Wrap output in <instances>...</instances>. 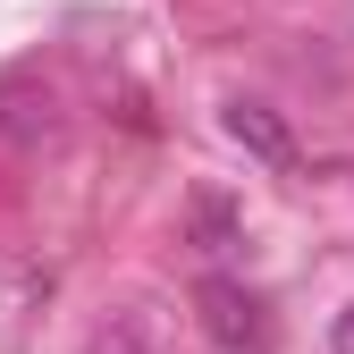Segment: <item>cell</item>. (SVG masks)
Here are the masks:
<instances>
[{
  "instance_id": "1",
  "label": "cell",
  "mask_w": 354,
  "mask_h": 354,
  "mask_svg": "<svg viewBox=\"0 0 354 354\" xmlns=\"http://www.w3.org/2000/svg\"><path fill=\"white\" fill-rule=\"evenodd\" d=\"M194 313H203V329H211L219 354H270V321H261V304L236 279H203L194 287Z\"/></svg>"
},
{
  "instance_id": "3",
  "label": "cell",
  "mask_w": 354,
  "mask_h": 354,
  "mask_svg": "<svg viewBox=\"0 0 354 354\" xmlns=\"http://www.w3.org/2000/svg\"><path fill=\"white\" fill-rule=\"evenodd\" d=\"M219 127H228V144H245L261 169H287V160H295V136H287V118H279L270 102H228Z\"/></svg>"
},
{
  "instance_id": "4",
  "label": "cell",
  "mask_w": 354,
  "mask_h": 354,
  "mask_svg": "<svg viewBox=\"0 0 354 354\" xmlns=\"http://www.w3.org/2000/svg\"><path fill=\"white\" fill-rule=\"evenodd\" d=\"M228 236H236V211L219 203V194H194V245H203V253H219Z\"/></svg>"
},
{
  "instance_id": "2",
  "label": "cell",
  "mask_w": 354,
  "mask_h": 354,
  "mask_svg": "<svg viewBox=\"0 0 354 354\" xmlns=\"http://www.w3.org/2000/svg\"><path fill=\"white\" fill-rule=\"evenodd\" d=\"M84 354H177V346H169V321L152 304H118V313H102L84 329Z\"/></svg>"
},
{
  "instance_id": "5",
  "label": "cell",
  "mask_w": 354,
  "mask_h": 354,
  "mask_svg": "<svg viewBox=\"0 0 354 354\" xmlns=\"http://www.w3.org/2000/svg\"><path fill=\"white\" fill-rule=\"evenodd\" d=\"M329 354H354V304H337V313H329Z\"/></svg>"
}]
</instances>
